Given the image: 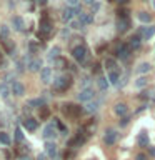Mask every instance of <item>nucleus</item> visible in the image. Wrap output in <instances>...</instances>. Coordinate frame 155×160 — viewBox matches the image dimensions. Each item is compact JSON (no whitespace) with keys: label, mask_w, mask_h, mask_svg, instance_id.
Segmentation results:
<instances>
[{"label":"nucleus","mask_w":155,"mask_h":160,"mask_svg":"<svg viewBox=\"0 0 155 160\" xmlns=\"http://www.w3.org/2000/svg\"><path fill=\"white\" fill-rule=\"evenodd\" d=\"M70 85H72V78L67 77V75H62V77H58V78L53 80V90H55V92H58V93L68 90Z\"/></svg>","instance_id":"1"},{"label":"nucleus","mask_w":155,"mask_h":160,"mask_svg":"<svg viewBox=\"0 0 155 160\" xmlns=\"http://www.w3.org/2000/svg\"><path fill=\"white\" fill-rule=\"evenodd\" d=\"M63 113L70 118H77V117H80V113H82V108H80L78 105H73V103H65L63 105Z\"/></svg>","instance_id":"2"},{"label":"nucleus","mask_w":155,"mask_h":160,"mask_svg":"<svg viewBox=\"0 0 155 160\" xmlns=\"http://www.w3.org/2000/svg\"><path fill=\"white\" fill-rule=\"evenodd\" d=\"M38 27H40V30L38 32L40 33H43V35H48L50 32H52V20H50L47 15L43 13V17L40 18V23H38Z\"/></svg>","instance_id":"3"},{"label":"nucleus","mask_w":155,"mask_h":160,"mask_svg":"<svg viewBox=\"0 0 155 160\" xmlns=\"http://www.w3.org/2000/svg\"><path fill=\"white\" fill-rule=\"evenodd\" d=\"M72 55H73V58L77 60V62H83L85 55H87V47H85V45H77V47H73Z\"/></svg>","instance_id":"4"},{"label":"nucleus","mask_w":155,"mask_h":160,"mask_svg":"<svg viewBox=\"0 0 155 160\" xmlns=\"http://www.w3.org/2000/svg\"><path fill=\"white\" fill-rule=\"evenodd\" d=\"M75 13H82V12H80V7H75V8L68 7V8H65V10H63L62 18L65 20V22H72V18H73V15H75Z\"/></svg>","instance_id":"5"},{"label":"nucleus","mask_w":155,"mask_h":160,"mask_svg":"<svg viewBox=\"0 0 155 160\" xmlns=\"http://www.w3.org/2000/svg\"><path fill=\"white\" fill-rule=\"evenodd\" d=\"M93 95H95V93H93L92 88H83L82 92L78 93V100H80V102H87V103H88L90 100L93 98Z\"/></svg>","instance_id":"6"},{"label":"nucleus","mask_w":155,"mask_h":160,"mask_svg":"<svg viewBox=\"0 0 155 160\" xmlns=\"http://www.w3.org/2000/svg\"><path fill=\"white\" fill-rule=\"evenodd\" d=\"M10 92H12L13 95H17V97H22L23 92H25V88H23V85H22V83L12 82V85H10Z\"/></svg>","instance_id":"7"},{"label":"nucleus","mask_w":155,"mask_h":160,"mask_svg":"<svg viewBox=\"0 0 155 160\" xmlns=\"http://www.w3.org/2000/svg\"><path fill=\"white\" fill-rule=\"evenodd\" d=\"M103 140H105V143H107V145H113L115 140H117V132H115V130H112V128H108L107 132H105Z\"/></svg>","instance_id":"8"},{"label":"nucleus","mask_w":155,"mask_h":160,"mask_svg":"<svg viewBox=\"0 0 155 160\" xmlns=\"http://www.w3.org/2000/svg\"><path fill=\"white\" fill-rule=\"evenodd\" d=\"M43 138H47V140H50V138H55L57 137V130H55V127L53 125H47V127L43 128Z\"/></svg>","instance_id":"9"},{"label":"nucleus","mask_w":155,"mask_h":160,"mask_svg":"<svg viewBox=\"0 0 155 160\" xmlns=\"http://www.w3.org/2000/svg\"><path fill=\"white\" fill-rule=\"evenodd\" d=\"M27 67H28V70H32V72H38V70H42V68H40V67H42V60H40V58L28 60Z\"/></svg>","instance_id":"10"},{"label":"nucleus","mask_w":155,"mask_h":160,"mask_svg":"<svg viewBox=\"0 0 155 160\" xmlns=\"http://www.w3.org/2000/svg\"><path fill=\"white\" fill-rule=\"evenodd\" d=\"M45 152H47V155L50 158H55L57 157V145H55L53 142H47V145H45Z\"/></svg>","instance_id":"11"},{"label":"nucleus","mask_w":155,"mask_h":160,"mask_svg":"<svg viewBox=\"0 0 155 160\" xmlns=\"http://www.w3.org/2000/svg\"><path fill=\"white\" fill-rule=\"evenodd\" d=\"M23 127L28 130V132H33V130H37V127H38V123H37V120L35 118H25L23 120Z\"/></svg>","instance_id":"12"},{"label":"nucleus","mask_w":155,"mask_h":160,"mask_svg":"<svg viewBox=\"0 0 155 160\" xmlns=\"http://www.w3.org/2000/svg\"><path fill=\"white\" fill-rule=\"evenodd\" d=\"M50 77H52V70H50V67H43L42 70H40V80H42L43 83H48Z\"/></svg>","instance_id":"13"},{"label":"nucleus","mask_w":155,"mask_h":160,"mask_svg":"<svg viewBox=\"0 0 155 160\" xmlns=\"http://www.w3.org/2000/svg\"><path fill=\"white\" fill-rule=\"evenodd\" d=\"M128 53H130V47H128L127 43L118 45V48H117V55H118V57L125 58V57H128Z\"/></svg>","instance_id":"14"},{"label":"nucleus","mask_w":155,"mask_h":160,"mask_svg":"<svg viewBox=\"0 0 155 160\" xmlns=\"http://www.w3.org/2000/svg\"><path fill=\"white\" fill-rule=\"evenodd\" d=\"M113 112L117 115H120V117H123V115L127 113V105H125V103H117L113 107Z\"/></svg>","instance_id":"15"},{"label":"nucleus","mask_w":155,"mask_h":160,"mask_svg":"<svg viewBox=\"0 0 155 160\" xmlns=\"http://www.w3.org/2000/svg\"><path fill=\"white\" fill-rule=\"evenodd\" d=\"M92 20H93L92 13H80V15H78V22L82 23V25H85V23H92Z\"/></svg>","instance_id":"16"},{"label":"nucleus","mask_w":155,"mask_h":160,"mask_svg":"<svg viewBox=\"0 0 155 160\" xmlns=\"http://www.w3.org/2000/svg\"><path fill=\"white\" fill-rule=\"evenodd\" d=\"M118 80H120V73L117 70H112V72L108 73V82L113 83V85H118Z\"/></svg>","instance_id":"17"},{"label":"nucleus","mask_w":155,"mask_h":160,"mask_svg":"<svg viewBox=\"0 0 155 160\" xmlns=\"http://www.w3.org/2000/svg\"><path fill=\"white\" fill-rule=\"evenodd\" d=\"M137 142H138V145H140V147H148V135L145 133V132H142V133L138 135Z\"/></svg>","instance_id":"18"},{"label":"nucleus","mask_w":155,"mask_h":160,"mask_svg":"<svg viewBox=\"0 0 155 160\" xmlns=\"http://www.w3.org/2000/svg\"><path fill=\"white\" fill-rule=\"evenodd\" d=\"M137 18H138V22H142V23H150L152 22V17H150V13H147V12H140L137 15Z\"/></svg>","instance_id":"19"},{"label":"nucleus","mask_w":155,"mask_h":160,"mask_svg":"<svg viewBox=\"0 0 155 160\" xmlns=\"http://www.w3.org/2000/svg\"><path fill=\"white\" fill-rule=\"evenodd\" d=\"M98 110V102H88L87 105H85V112L87 113H93Z\"/></svg>","instance_id":"20"},{"label":"nucleus","mask_w":155,"mask_h":160,"mask_svg":"<svg viewBox=\"0 0 155 160\" xmlns=\"http://www.w3.org/2000/svg\"><path fill=\"white\" fill-rule=\"evenodd\" d=\"M153 33H155V27H148V28H145V30H142V32H140V37L147 40V38L152 37Z\"/></svg>","instance_id":"21"},{"label":"nucleus","mask_w":155,"mask_h":160,"mask_svg":"<svg viewBox=\"0 0 155 160\" xmlns=\"http://www.w3.org/2000/svg\"><path fill=\"white\" fill-rule=\"evenodd\" d=\"M0 95H2V98H8V95H10V88L5 82L0 83Z\"/></svg>","instance_id":"22"},{"label":"nucleus","mask_w":155,"mask_h":160,"mask_svg":"<svg viewBox=\"0 0 155 160\" xmlns=\"http://www.w3.org/2000/svg\"><path fill=\"white\" fill-rule=\"evenodd\" d=\"M13 27H15V30H18V32H22L23 30V20L20 18V17H13Z\"/></svg>","instance_id":"23"},{"label":"nucleus","mask_w":155,"mask_h":160,"mask_svg":"<svg viewBox=\"0 0 155 160\" xmlns=\"http://www.w3.org/2000/svg\"><path fill=\"white\" fill-rule=\"evenodd\" d=\"M117 25H118V30H120V32H125V30L128 28V20H127V18H118Z\"/></svg>","instance_id":"24"},{"label":"nucleus","mask_w":155,"mask_h":160,"mask_svg":"<svg viewBox=\"0 0 155 160\" xmlns=\"http://www.w3.org/2000/svg\"><path fill=\"white\" fill-rule=\"evenodd\" d=\"M8 33H10L8 27H7V25H2V27H0V38H2L3 42H5V40H7V38H8Z\"/></svg>","instance_id":"25"},{"label":"nucleus","mask_w":155,"mask_h":160,"mask_svg":"<svg viewBox=\"0 0 155 160\" xmlns=\"http://www.w3.org/2000/svg\"><path fill=\"white\" fill-rule=\"evenodd\" d=\"M150 70H152V65H150V63H147V62H145V63H140V65H138V73H148Z\"/></svg>","instance_id":"26"},{"label":"nucleus","mask_w":155,"mask_h":160,"mask_svg":"<svg viewBox=\"0 0 155 160\" xmlns=\"http://www.w3.org/2000/svg\"><path fill=\"white\" fill-rule=\"evenodd\" d=\"M0 143H2V145H10V143H12V140H10L8 133L0 132Z\"/></svg>","instance_id":"27"},{"label":"nucleus","mask_w":155,"mask_h":160,"mask_svg":"<svg viewBox=\"0 0 155 160\" xmlns=\"http://www.w3.org/2000/svg\"><path fill=\"white\" fill-rule=\"evenodd\" d=\"M128 47L130 48H138L140 47V38L138 37H132V38H130V42H128Z\"/></svg>","instance_id":"28"},{"label":"nucleus","mask_w":155,"mask_h":160,"mask_svg":"<svg viewBox=\"0 0 155 160\" xmlns=\"http://www.w3.org/2000/svg\"><path fill=\"white\" fill-rule=\"evenodd\" d=\"M98 87H100V90H107L108 88V78L100 77L98 78Z\"/></svg>","instance_id":"29"},{"label":"nucleus","mask_w":155,"mask_h":160,"mask_svg":"<svg viewBox=\"0 0 155 160\" xmlns=\"http://www.w3.org/2000/svg\"><path fill=\"white\" fill-rule=\"evenodd\" d=\"M30 107H43V100L42 98H32L28 102Z\"/></svg>","instance_id":"30"},{"label":"nucleus","mask_w":155,"mask_h":160,"mask_svg":"<svg viewBox=\"0 0 155 160\" xmlns=\"http://www.w3.org/2000/svg\"><path fill=\"white\" fill-rule=\"evenodd\" d=\"M3 47H5V50H7V53H10V55H12V53H13V50H15V45H13V43H10V42H7V40L3 42Z\"/></svg>","instance_id":"31"},{"label":"nucleus","mask_w":155,"mask_h":160,"mask_svg":"<svg viewBox=\"0 0 155 160\" xmlns=\"http://www.w3.org/2000/svg\"><path fill=\"white\" fill-rule=\"evenodd\" d=\"M15 140L20 143V142H23V133H22V130H20L18 127L15 128Z\"/></svg>","instance_id":"32"},{"label":"nucleus","mask_w":155,"mask_h":160,"mask_svg":"<svg viewBox=\"0 0 155 160\" xmlns=\"http://www.w3.org/2000/svg\"><path fill=\"white\" fill-rule=\"evenodd\" d=\"M53 120H55V125L58 127V130H60V132H62V133H67V127H65V125H63L62 122H60L58 118H53Z\"/></svg>","instance_id":"33"},{"label":"nucleus","mask_w":155,"mask_h":160,"mask_svg":"<svg viewBox=\"0 0 155 160\" xmlns=\"http://www.w3.org/2000/svg\"><path fill=\"white\" fill-rule=\"evenodd\" d=\"M50 115V110L47 107H40V118H47Z\"/></svg>","instance_id":"34"},{"label":"nucleus","mask_w":155,"mask_h":160,"mask_svg":"<svg viewBox=\"0 0 155 160\" xmlns=\"http://www.w3.org/2000/svg\"><path fill=\"white\" fill-rule=\"evenodd\" d=\"M105 65H107V68L110 70V72H112V70H115V67H117L112 58H107V60H105Z\"/></svg>","instance_id":"35"},{"label":"nucleus","mask_w":155,"mask_h":160,"mask_svg":"<svg viewBox=\"0 0 155 160\" xmlns=\"http://www.w3.org/2000/svg\"><path fill=\"white\" fill-rule=\"evenodd\" d=\"M58 52H60V48H58V47H53L52 50H50V53H48V58H50V60L55 58V57L58 55Z\"/></svg>","instance_id":"36"},{"label":"nucleus","mask_w":155,"mask_h":160,"mask_svg":"<svg viewBox=\"0 0 155 160\" xmlns=\"http://www.w3.org/2000/svg\"><path fill=\"white\" fill-rule=\"evenodd\" d=\"M145 83H147V80H145L143 77H138L137 82H135V85H137V87H145Z\"/></svg>","instance_id":"37"},{"label":"nucleus","mask_w":155,"mask_h":160,"mask_svg":"<svg viewBox=\"0 0 155 160\" xmlns=\"http://www.w3.org/2000/svg\"><path fill=\"white\" fill-rule=\"evenodd\" d=\"M70 27L72 28H82V23H80L78 20H72V22H70Z\"/></svg>","instance_id":"38"},{"label":"nucleus","mask_w":155,"mask_h":160,"mask_svg":"<svg viewBox=\"0 0 155 160\" xmlns=\"http://www.w3.org/2000/svg\"><path fill=\"white\" fill-rule=\"evenodd\" d=\"M67 3H68L72 8H75V7H80V5H78V0H67Z\"/></svg>","instance_id":"39"},{"label":"nucleus","mask_w":155,"mask_h":160,"mask_svg":"<svg viewBox=\"0 0 155 160\" xmlns=\"http://www.w3.org/2000/svg\"><path fill=\"white\" fill-rule=\"evenodd\" d=\"M28 48H30V52H37V50H38V47H37V45H35L33 42L28 43Z\"/></svg>","instance_id":"40"},{"label":"nucleus","mask_w":155,"mask_h":160,"mask_svg":"<svg viewBox=\"0 0 155 160\" xmlns=\"http://www.w3.org/2000/svg\"><path fill=\"white\" fill-rule=\"evenodd\" d=\"M135 160H145V155H142V153H138L137 157H135Z\"/></svg>","instance_id":"41"},{"label":"nucleus","mask_w":155,"mask_h":160,"mask_svg":"<svg viewBox=\"0 0 155 160\" xmlns=\"http://www.w3.org/2000/svg\"><path fill=\"white\" fill-rule=\"evenodd\" d=\"M148 152H150V155H153V157H155V147H150Z\"/></svg>","instance_id":"42"},{"label":"nucleus","mask_w":155,"mask_h":160,"mask_svg":"<svg viewBox=\"0 0 155 160\" xmlns=\"http://www.w3.org/2000/svg\"><path fill=\"white\" fill-rule=\"evenodd\" d=\"M98 8H100V3H93V12H97Z\"/></svg>","instance_id":"43"},{"label":"nucleus","mask_w":155,"mask_h":160,"mask_svg":"<svg viewBox=\"0 0 155 160\" xmlns=\"http://www.w3.org/2000/svg\"><path fill=\"white\" fill-rule=\"evenodd\" d=\"M88 82H90L88 78H83V80H82V85H83V87H85V85H88Z\"/></svg>","instance_id":"44"},{"label":"nucleus","mask_w":155,"mask_h":160,"mask_svg":"<svg viewBox=\"0 0 155 160\" xmlns=\"http://www.w3.org/2000/svg\"><path fill=\"white\" fill-rule=\"evenodd\" d=\"M37 160H45V153H40L38 157H37Z\"/></svg>","instance_id":"45"},{"label":"nucleus","mask_w":155,"mask_h":160,"mask_svg":"<svg viewBox=\"0 0 155 160\" xmlns=\"http://www.w3.org/2000/svg\"><path fill=\"white\" fill-rule=\"evenodd\" d=\"M83 2H85V3H88V5H93V3H95V0H83Z\"/></svg>","instance_id":"46"},{"label":"nucleus","mask_w":155,"mask_h":160,"mask_svg":"<svg viewBox=\"0 0 155 160\" xmlns=\"http://www.w3.org/2000/svg\"><path fill=\"white\" fill-rule=\"evenodd\" d=\"M127 122H128V118H127V117H123V118H122V122H120V123H122V125H125Z\"/></svg>","instance_id":"47"},{"label":"nucleus","mask_w":155,"mask_h":160,"mask_svg":"<svg viewBox=\"0 0 155 160\" xmlns=\"http://www.w3.org/2000/svg\"><path fill=\"white\" fill-rule=\"evenodd\" d=\"M113 2H118V3H125V2H128V0H113Z\"/></svg>","instance_id":"48"},{"label":"nucleus","mask_w":155,"mask_h":160,"mask_svg":"<svg viewBox=\"0 0 155 160\" xmlns=\"http://www.w3.org/2000/svg\"><path fill=\"white\" fill-rule=\"evenodd\" d=\"M37 2H38V3H40V5H43V3H45V2H47V0H37Z\"/></svg>","instance_id":"49"},{"label":"nucleus","mask_w":155,"mask_h":160,"mask_svg":"<svg viewBox=\"0 0 155 160\" xmlns=\"http://www.w3.org/2000/svg\"><path fill=\"white\" fill-rule=\"evenodd\" d=\"M18 160H28V157H20Z\"/></svg>","instance_id":"50"},{"label":"nucleus","mask_w":155,"mask_h":160,"mask_svg":"<svg viewBox=\"0 0 155 160\" xmlns=\"http://www.w3.org/2000/svg\"><path fill=\"white\" fill-rule=\"evenodd\" d=\"M153 7H155V0H153Z\"/></svg>","instance_id":"51"},{"label":"nucleus","mask_w":155,"mask_h":160,"mask_svg":"<svg viewBox=\"0 0 155 160\" xmlns=\"http://www.w3.org/2000/svg\"><path fill=\"white\" fill-rule=\"evenodd\" d=\"M90 160H95V158H90Z\"/></svg>","instance_id":"52"}]
</instances>
